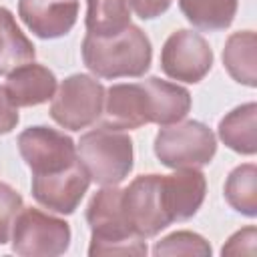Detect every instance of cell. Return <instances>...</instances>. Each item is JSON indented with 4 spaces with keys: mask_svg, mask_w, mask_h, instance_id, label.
Masks as SVG:
<instances>
[{
    "mask_svg": "<svg viewBox=\"0 0 257 257\" xmlns=\"http://www.w3.org/2000/svg\"><path fill=\"white\" fill-rule=\"evenodd\" d=\"M155 255H211V245L197 233L177 231L155 245Z\"/></svg>",
    "mask_w": 257,
    "mask_h": 257,
    "instance_id": "44dd1931",
    "label": "cell"
},
{
    "mask_svg": "<svg viewBox=\"0 0 257 257\" xmlns=\"http://www.w3.org/2000/svg\"><path fill=\"white\" fill-rule=\"evenodd\" d=\"M255 241H257V229L245 227L237 231L227 241V245H223L221 253L223 255H255Z\"/></svg>",
    "mask_w": 257,
    "mask_h": 257,
    "instance_id": "603a6c76",
    "label": "cell"
},
{
    "mask_svg": "<svg viewBox=\"0 0 257 257\" xmlns=\"http://www.w3.org/2000/svg\"><path fill=\"white\" fill-rule=\"evenodd\" d=\"M122 209L131 229L141 239L153 237L173 223L163 203L161 175L137 177L122 191Z\"/></svg>",
    "mask_w": 257,
    "mask_h": 257,
    "instance_id": "9c48e42d",
    "label": "cell"
},
{
    "mask_svg": "<svg viewBox=\"0 0 257 257\" xmlns=\"http://www.w3.org/2000/svg\"><path fill=\"white\" fill-rule=\"evenodd\" d=\"M18 14L36 36L58 38L74 26L78 0H20Z\"/></svg>",
    "mask_w": 257,
    "mask_h": 257,
    "instance_id": "4fadbf2b",
    "label": "cell"
},
{
    "mask_svg": "<svg viewBox=\"0 0 257 257\" xmlns=\"http://www.w3.org/2000/svg\"><path fill=\"white\" fill-rule=\"evenodd\" d=\"M78 161L94 183L102 187L118 185L133 169V141L116 128H94L82 135Z\"/></svg>",
    "mask_w": 257,
    "mask_h": 257,
    "instance_id": "277c9868",
    "label": "cell"
},
{
    "mask_svg": "<svg viewBox=\"0 0 257 257\" xmlns=\"http://www.w3.org/2000/svg\"><path fill=\"white\" fill-rule=\"evenodd\" d=\"M215 151V135L197 120L165 126L155 139V155L171 169H197L209 165Z\"/></svg>",
    "mask_w": 257,
    "mask_h": 257,
    "instance_id": "5b68a950",
    "label": "cell"
},
{
    "mask_svg": "<svg viewBox=\"0 0 257 257\" xmlns=\"http://www.w3.org/2000/svg\"><path fill=\"white\" fill-rule=\"evenodd\" d=\"M18 151L34 177L58 175L78 163L72 139L48 126H32L20 133Z\"/></svg>",
    "mask_w": 257,
    "mask_h": 257,
    "instance_id": "ba28073f",
    "label": "cell"
},
{
    "mask_svg": "<svg viewBox=\"0 0 257 257\" xmlns=\"http://www.w3.org/2000/svg\"><path fill=\"white\" fill-rule=\"evenodd\" d=\"M20 211L22 197L6 183H0V245L10 239V229L14 227V221Z\"/></svg>",
    "mask_w": 257,
    "mask_h": 257,
    "instance_id": "7402d4cb",
    "label": "cell"
},
{
    "mask_svg": "<svg viewBox=\"0 0 257 257\" xmlns=\"http://www.w3.org/2000/svg\"><path fill=\"white\" fill-rule=\"evenodd\" d=\"M56 88L54 74L40 64H22L14 68L6 78V94L10 102L18 106H34L46 102Z\"/></svg>",
    "mask_w": 257,
    "mask_h": 257,
    "instance_id": "5bb4252c",
    "label": "cell"
},
{
    "mask_svg": "<svg viewBox=\"0 0 257 257\" xmlns=\"http://www.w3.org/2000/svg\"><path fill=\"white\" fill-rule=\"evenodd\" d=\"M102 104V84L86 74H72L62 80L50 104V116L68 131H80L100 116Z\"/></svg>",
    "mask_w": 257,
    "mask_h": 257,
    "instance_id": "52a82bcc",
    "label": "cell"
},
{
    "mask_svg": "<svg viewBox=\"0 0 257 257\" xmlns=\"http://www.w3.org/2000/svg\"><path fill=\"white\" fill-rule=\"evenodd\" d=\"M86 221L90 225V249L94 255H145V241L131 229L124 209L122 191L116 185L100 189L88 203Z\"/></svg>",
    "mask_w": 257,
    "mask_h": 257,
    "instance_id": "3957f363",
    "label": "cell"
},
{
    "mask_svg": "<svg viewBox=\"0 0 257 257\" xmlns=\"http://www.w3.org/2000/svg\"><path fill=\"white\" fill-rule=\"evenodd\" d=\"M18 124V110L10 102L4 86H0V135L10 133Z\"/></svg>",
    "mask_w": 257,
    "mask_h": 257,
    "instance_id": "cb8c5ba5",
    "label": "cell"
},
{
    "mask_svg": "<svg viewBox=\"0 0 257 257\" xmlns=\"http://www.w3.org/2000/svg\"><path fill=\"white\" fill-rule=\"evenodd\" d=\"M255 102L237 106L219 122V137L221 141L241 155H253L257 151L255 141Z\"/></svg>",
    "mask_w": 257,
    "mask_h": 257,
    "instance_id": "2e32d148",
    "label": "cell"
},
{
    "mask_svg": "<svg viewBox=\"0 0 257 257\" xmlns=\"http://www.w3.org/2000/svg\"><path fill=\"white\" fill-rule=\"evenodd\" d=\"M213 52L207 40L193 30L173 32L161 52V68L167 76L183 82H199L211 70Z\"/></svg>",
    "mask_w": 257,
    "mask_h": 257,
    "instance_id": "30bf717a",
    "label": "cell"
},
{
    "mask_svg": "<svg viewBox=\"0 0 257 257\" xmlns=\"http://www.w3.org/2000/svg\"><path fill=\"white\" fill-rule=\"evenodd\" d=\"M187 20L201 30L227 28L237 12V0H179Z\"/></svg>",
    "mask_w": 257,
    "mask_h": 257,
    "instance_id": "d6986e66",
    "label": "cell"
},
{
    "mask_svg": "<svg viewBox=\"0 0 257 257\" xmlns=\"http://www.w3.org/2000/svg\"><path fill=\"white\" fill-rule=\"evenodd\" d=\"M90 177L78 161L76 165H72L70 169L58 175L32 177V195L42 207L54 213L70 215L82 201Z\"/></svg>",
    "mask_w": 257,
    "mask_h": 257,
    "instance_id": "8fae6325",
    "label": "cell"
},
{
    "mask_svg": "<svg viewBox=\"0 0 257 257\" xmlns=\"http://www.w3.org/2000/svg\"><path fill=\"white\" fill-rule=\"evenodd\" d=\"M70 243V227L38 209H22L12 229V251L26 257L62 255Z\"/></svg>",
    "mask_w": 257,
    "mask_h": 257,
    "instance_id": "8992f818",
    "label": "cell"
},
{
    "mask_svg": "<svg viewBox=\"0 0 257 257\" xmlns=\"http://www.w3.org/2000/svg\"><path fill=\"white\" fill-rule=\"evenodd\" d=\"M126 26H131V0H88V34L114 36Z\"/></svg>",
    "mask_w": 257,
    "mask_h": 257,
    "instance_id": "ac0fdd59",
    "label": "cell"
},
{
    "mask_svg": "<svg viewBox=\"0 0 257 257\" xmlns=\"http://www.w3.org/2000/svg\"><path fill=\"white\" fill-rule=\"evenodd\" d=\"M151 56V40L133 24L114 36L86 34L82 40V60L86 68L102 78L141 76L149 70Z\"/></svg>",
    "mask_w": 257,
    "mask_h": 257,
    "instance_id": "7a4b0ae2",
    "label": "cell"
},
{
    "mask_svg": "<svg viewBox=\"0 0 257 257\" xmlns=\"http://www.w3.org/2000/svg\"><path fill=\"white\" fill-rule=\"evenodd\" d=\"M104 98V126L116 131H133L147 122L173 124L191 110L189 90L161 78L114 84Z\"/></svg>",
    "mask_w": 257,
    "mask_h": 257,
    "instance_id": "6da1fadb",
    "label": "cell"
},
{
    "mask_svg": "<svg viewBox=\"0 0 257 257\" xmlns=\"http://www.w3.org/2000/svg\"><path fill=\"white\" fill-rule=\"evenodd\" d=\"M255 32L243 30L229 36L225 50H223V62L227 72L241 84L255 86Z\"/></svg>",
    "mask_w": 257,
    "mask_h": 257,
    "instance_id": "e0dca14e",
    "label": "cell"
},
{
    "mask_svg": "<svg viewBox=\"0 0 257 257\" xmlns=\"http://www.w3.org/2000/svg\"><path fill=\"white\" fill-rule=\"evenodd\" d=\"M173 0H131L135 12L143 18V20H151L161 16L163 12H167V8L171 6Z\"/></svg>",
    "mask_w": 257,
    "mask_h": 257,
    "instance_id": "d4e9b609",
    "label": "cell"
},
{
    "mask_svg": "<svg viewBox=\"0 0 257 257\" xmlns=\"http://www.w3.org/2000/svg\"><path fill=\"white\" fill-rule=\"evenodd\" d=\"M34 58V46L18 28L10 10L0 8V74H8L14 68Z\"/></svg>",
    "mask_w": 257,
    "mask_h": 257,
    "instance_id": "9a60e30c",
    "label": "cell"
},
{
    "mask_svg": "<svg viewBox=\"0 0 257 257\" xmlns=\"http://www.w3.org/2000/svg\"><path fill=\"white\" fill-rule=\"evenodd\" d=\"M225 199L235 211L247 217H255L257 213V169L255 165L247 163L231 171L225 183Z\"/></svg>",
    "mask_w": 257,
    "mask_h": 257,
    "instance_id": "ffe728a7",
    "label": "cell"
},
{
    "mask_svg": "<svg viewBox=\"0 0 257 257\" xmlns=\"http://www.w3.org/2000/svg\"><path fill=\"white\" fill-rule=\"evenodd\" d=\"M207 191L205 175L197 169H179L173 175H161V193L171 221L191 219L203 205Z\"/></svg>",
    "mask_w": 257,
    "mask_h": 257,
    "instance_id": "7c38bea8",
    "label": "cell"
}]
</instances>
